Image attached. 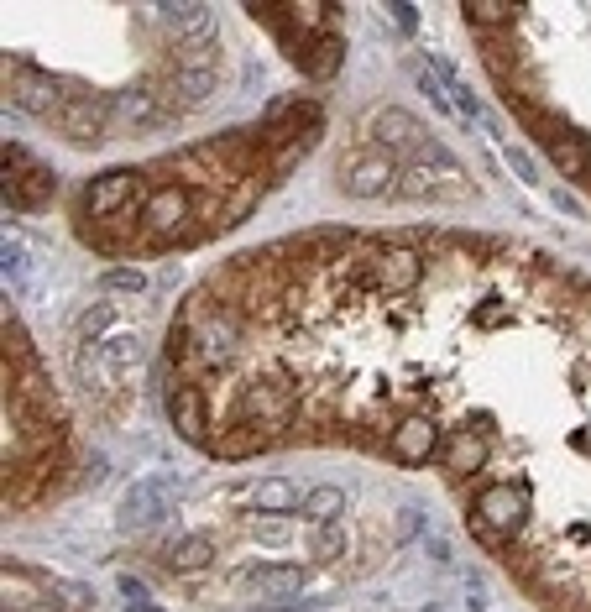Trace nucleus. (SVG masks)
Returning <instances> with one entry per match:
<instances>
[{
  "label": "nucleus",
  "mask_w": 591,
  "mask_h": 612,
  "mask_svg": "<svg viewBox=\"0 0 591 612\" xmlns=\"http://www.w3.org/2000/svg\"><path fill=\"white\" fill-rule=\"evenodd\" d=\"M398 194L403 199H476L482 189L471 184V173L461 168L456 152L445 142H435V136H424V147L403 163Z\"/></svg>",
  "instance_id": "2"
},
{
  "label": "nucleus",
  "mask_w": 591,
  "mask_h": 612,
  "mask_svg": "<svg viewBox=\"0 0 591 612\" xmlns=\"http://www.w3.org/2000/svg\"><path fill=\"white\" fill-rule=\"evenodd\" d=\"M53 194H58V178L48 163H37L32 173H6V210H16V215L48 210Z\"/></svg>",
  "instance_id": "17"
},
{
  "label": "nucleus",
  "mask_w": 591,
  "mask_h": 612,
  "mask_svg": "<svg viewBox=\"0 0 591 612\" xmlns=\"http://www.w3.org/2000/svg\"><path fill=\"white\" fill-rule=\"evenodd\" d=\"M100 288H110V293H142L147 288V272L142 267H110L105 278H100Z\"/></svg>",
  "instance_id": "26"
},
{
  "label": "nucleus",
  "mask_w": 591,
  "mask_h": 612,
  "mask_svg": "<svg viewBox=\"0 0 591 612\" xmlns=\"http://www.w3.org/2000/svg\"><path fill=\"white\" fill-rule=\"evenodd\" d=\"M6 84H11V100L21 110H32V116H42V121H53L58 110L68 105V89L58 79H48L42 68H32L27 58H11L6 63Z\"/></svg>",
  "instance_id": "10"
},
{
  "label": "nucleus",
  "mask_w": 591,
  "mask_h": 612,
  "mask_svg": "<svg viewBox=\"0 0 591 612\" xmlns=\"http://www.w3.org/2000/svg\"><path fill=\"white\" fill-rule=\"evenodd\" d=\"M492 456H497L492 435H476L466 424H450L445 440H440V466H445L450 482H476V476L492 466Z\"/></svg>",
  "instance_id": "12"
},
{
  "label": "nucleus",
  "mask_w": 591,
  "mask_h": 612,
  "mask_svg": "<svg viewBox=\"0 0 591 612\" xmlns=\"http://www.w3.org/2000/svg\"><path fill=\"white\" fill-rule=\"evenodd\" d=\"M304 513L314 518V524H335V518L346 513V492L340 487H314V492H304Z\"/></svg>",
  "instance_id": "24"
},
{
  "label": "nucleus",
  "mask_w": 591,
  "mask_h": 612,
  "mask_svg": "<svg viewBox=\"0 0 591 612\" xmlns=\"http://www.w3.org/2000/svg\"><path fill=\"white\" fill-rule=\"evenodd\" d=\"M534 524V492L529 482H487L476 487L471 497V513H466V529L492 544V550H513V539H524Z\"/></svg>",
  "instance_id": "1"
},
{
  "label": "nucleus",
  "mask_w": 591,
  "mask_h": 612,
  "mask_svg": "<svg viewBox=\"0 0 591 612\" xmlns=\"http://www.w3.org/2000/svg\"><path fill=\"white\" fill-rule=\"evenodd\" d=\"M293 414H299V393H293V382L283 372H262V377H252L241 388L231 424H246V429H257V435L278 440V435L293 429Z\"/></svg>",
  "instance_id": "3"
},
{
  "label": "nucleus",
  "mask_w": 591,
  "mask_h": 612,
  "mask_svg": "<svg viewBox=\"0 0 591 612\" xmlns=\"http://www.w3.org/2000/svg\"><path fill=\"white\" fill-rule=\"evenodd\" d=\"M168 126V105L157 100L152 84H126L110 95V136H142V131H157Z\"/></svg>",
  "instance_id": "11"
},
{
  "label": "nucleus",
  "mask_w": 591,
  "mask_h": 612,
  "mask_svg": "<svg viewBox=\"0 0 591 612\" xmlns=\"http://www.w3.org/2000/svg\"><path fill=\"white\" fill-rule=\"evenodd\" d=\"M534 131V142L544 147V157L555 163L560 178H591V136L565 126L560 116H550V110H539L534 121H524Z\"/></svg>",
  "instance_id": "7"
},
{
  "label": "nucleus",
  "mask_w": 591,
  "mask_h": 612,
  "mask_svg": "<svg viewBox=\"0 0 591 612\" xmlns=\"http://www.w3.org/2000/svg\"><path fill=\"white\" fill-rule=\"evenodd\" d=\"M131 612H163V607H152V602H147V607H131Z\"/></svg>",
  "instance_id": "33"
},
{
  "label": "nucleus",
  "mask_w": 591,
  "mask_h": 612,
  "mask_svg": "<svg viewBox=\"0 0 591 612\" xmlns=\"http://www.w3.org/2000/svg\"><path fill=\"white\" fill-rule=\"evenodd\" d=\"M272 440L267 435H257V429H246V424H231V429H220V435L210 440V450L220 461H246V456H262Z\"/></svg>",
  "instance_id": "22"
},
{
  "label": "nucleus",
  "mask_w": 591,
  "mask_h": 612,
  "mask_svg": "<svg viewBox=\"0 0 591 612\" xmlns=\"http://www.w3.org/2000/svg\"><path fill=\"white\" fill-rule=\"evenodd\" d=\"M340 550H346V534H335L330 524L320 529V539H314V560H320V565H330Z\"/></svg>",
  "instance_id": "28"
},
{
  "label": "nucleus",
  "mask_w": 591,
  "mask_h": 612,
  "mask_svg": "<svg viewBox=\"0 0 591 612\" xmlns=\"http://www.w3.org/2000/svg\"><path fill=\"white\" fill-rule=\"evenodd\" d=\"M440 440H445V429L429 408H403L393 429L382 435V456L398 466H424V461H440Z\"/></svg>",
  "instance_id": "5"
},
{
  "label": "nucleus",
  "mask_w": 591,
  "mask_h": 612,
  "mask_svg": "<svg viewBox=\"0 0 591 612\" xmlns=\"http://www.w3.org/2000/svg\"><path fill=\"white\" fill-rule=\"evenodd\" d=\"M220 89V63L215 53H199V58H178L173 53V68H168V95L178 105H199V100H210Z\"/></svg>",
  "instance_id": "16"
},
{
  "label": "nucleus",
  "mask_w": 591,
  "mask_h": 612,
  "mask_svg": "<svg viewBox=\"0 0 591 612\" xmlns=\"http://www.w3.org/2000/svg\"><path fill=\"white\" fill-rule=\"evenodd\" d=\"M53 126L74 147H100L110 136V95H100V89H68V105L53 116Z\"/></svg>",
  "instance_id": "8"
},
{
  "label": "nucleus",
  "mask_w": 591,
  "mask_h": 612,
  "mask_svg": "<svg viewBox=\"0 0 591 612\" xmlns=\"http://www.w3.org/2000/svg\"><path fill=\"white\" fill-rule=\"evenodd\" d=\"M168 414H173V429L184 435L189 445H210V393H204V382H189L178 377L168 388Z\"/></svg>",
  "instance_id": "14"
},
{
  "label": "nucleus",
  "mask_w": 591,
  "mask_h": 612,
  "mask_svg": "<svg viewBox=\"0 0 591 612\" xmlns=\"http://www.w3.org/2000/svg\"><path fill=\"white\" fill-rule=\"evenodd\" d=\"M194 215H199V189L178 178V184H163V189L147 194L142 215H136V236H142L152 252H157V246H168V241H178V236L189 241Z\"/></svg>",
  "instance_id": "4"
},
{
  "label": "nucleus",
  "mask_w": 591,
  "mask_h": 612,
  "mask_svg": "<svg viewBox=\"0 0 591 612\" xmlns=\"http://www.w3.org/2000/svg\"><path fill=\"white\" fill-rule=\"evenodd\" d=\"M121 597H126V607H147V586L136 576H121Z\"/></svg>",
  "instance_id": "30"
},
{
  "label": "nucleus",
  "mask_w": 591,
  "mask_h": 612,
  "mask_svg": "<svg viewBox=\"0 0 591 612\" xmlns=\"http://www.w3.org/2000/svg\"><path fill=\"white\" fill-rule=\"evenodd\" d=\"M163 560H168V571H173V576H194V571H204V565H215V539H204V534L173 539Z\"/></svg>",
  "instance_id": "20"
},
{
  "label": "nucleus",
  "mask_w": 591,
  "mask_h": 612,
  "mask_svg": "<svg viewBox=\"0 0 591 612\" xmlns=\"http://www.w3.org/2000/svg\"><path fill=\"white\" fill-rule=\"evenodd\" d=\"M429 524H424V513L419 508H403V534H424Z\"/></svg>",
  "instance_id": "32"
},
{
  "label": "nucleus",
  "mask_w": 591,
  "mask_h": 612,
  "mask_svg": "<svg viewBox=\"0 0 591 612\" xmlns=\"http://www.w3.org/2000/svg\"><path fill=\"white\" fill-rule=\"evenodd\" d=\"M503 320H508V299H503V293L492 288L487 299H482V304L471 309V325H476V330H497V325H503Z\"/></svg>",
  "instance_id": "25"
},
{
  "label": "nucleus",
  "mask_w": 591,
  "mask_h": 612,
  "mask_svg": "<svg viewBox=\"0 0 591 612\" xmlns=\"http://www.w3.org/2000/svg\"><path fill=\"white\" fill-rule=\"evenodd\" d=\"M356 136L367 142V152H388V157H414L419 147H424V121L419 116H408L403 105H372L367 116H361V126H356Z\"/></svg>",
  "instance_id": "6"
},
{
  "label": "nucleus",
  "mask_w": 591,
  "mask_h": 612,
  "mask_svg": "<svg viewBox=\"0 0 591 612\" xmlns=\"http://www.w3.org/2000/svg\"><path fill=\"white\" fill-rule=\"evenodd\" d=\"M157 21L173 32L178 42V58H199V53H215V11L210 6H157Z\"/></svg>",
  "instance_id": "13"
},
{
  "label": "nucleus",
  "mask_w": 591,
  "mask_h": 612,
  "mask_svg": "<svg viewBox=\"0 0 591 612\" xmlns=\"http://www.w3.org/2000/svg\"><path fill=\"white\" fill-rule=\"evenodd\" d=\"M116 330H126L121 325V309L116 304H95V309H84L79 314V335H74V351H89V346H105Z\"/></svg>",
  "instance_id": "21"
},
{
  "label": "nucleus",
  "mask_w": 591,
  "mask_h": 612,
  "mask_svg": "<svg viewBox=\"0 0 591 612\" xmlns=\"http://www.w3.org/2000/svg\"><path fill=\"white\" fill-rule=\"evenodd\" d=\"M346 63V37H340V27L335 32H325V37H314V48H309V58L299 63L309 79H330L335 68Z\"/></svg>",
  "instance_id": "23"
},
{
  "label": "nucleus",
  "mask_w": 591,
  "mask_h": 612,
  "mask_svg": "<svg viewBox=\"0 0 591 612\" xmlns=\"http://www.w3.org/2000/svg\"><path fill=\"white\" fill-rule=\"evenodd\" d=\"M173 487H178V476H168V471H157V476H142V482H131L126 503H121V524H126V529H152L157 518L168 513V497H173Z\"/></svg>",
  "instance_id": "15"
},
{
  "label": "nucleus",
  "mask_w": 591,
  "mask_h": 612,
  "mask_svg": "<svg viewBox=\"0 0 591 612\" xmlns=\"http://www.w3.org/2000/svg\"><path fill=\"white\" fill-rule=\"evenodd\" d=\"M246 508L283 518V513H299V508H304V492L293 487L288 476H262L257 487H246Z\"/></svg>",
  "instance_id": "18"
},
{
  "label": "nucleus",
  "mask_w": 591,
  "mask_h": 612,
  "mask_svg": "<svg viewBox=\"0 0 591 612\" xmlns=\"http://www.w3.org/2000/svg\"><path fill=\"white\" fill-rule=\"evenodd\" d=\"M340 194H351V199H382V194H398V157L388 152H356L351 163H340Z\"/></svg>",
  "instance_id": "9"
},
{
  "label": "nucleus",
  "mask_w": 591,
  "mask_h": 612,
  "mask_svg": "<svg viewBox=\"0 0 591 612\" xmlns=\"http://www.w3.org/2000/svg\"><path fill=\"white\" fill-rule=\"evenodd\" d=\"M388 16L398 21V27H403L408 37H414V32H419V11H414V6H388Z\"/></svg>",
  "instance_id": "31"
},
{
  "label": "nucleus",
  "mask_w": 591,
  "mask_h": 612,
  "mask_svg": "<svg viewBox=\"0 0 591 612\" xmlns=\"http://www.w3.org/2000/svg\"><path fill=\"white\" fill-rule=\"evenodd\" d=\"M246 581H257V592H262L267 602H293V607H299L309 576L299 571V565H257V571L246 576Z\"/></svg>",
  "instance_id": "19"
},
{
  "label": "nucleus",
  "mask_w": 591,
  "mask_h": 612,
  "mask_svg": "<svg viewBox=\"0 0 591 612\" xmlns=\"http://www.w3.org/2000/svg\"><path fill=\"white\" fill-rule=\"evenodd\" d=\"M508 163H513V173L524 178V184H534V189L544 184V178H539V168H534V157H529L524 147H508Z\"/></svg>",
  "instance_id": "29"
},
{
  "label": "nucleus",
  "mask_w": 591,
  "mask_h": 612,
  "mask_svg": "<svg viewBox=\"0 0 591 612\" xmlns=\"http://www.w3.org/2000/svg\"><path fill=\"white\" fill-rule=\"evenodd\" d=\"M53 597L63 607H95V592H89V586H74V581H53Z\"/></svg>",
  "instance_id": "27"
}]
</instances>
